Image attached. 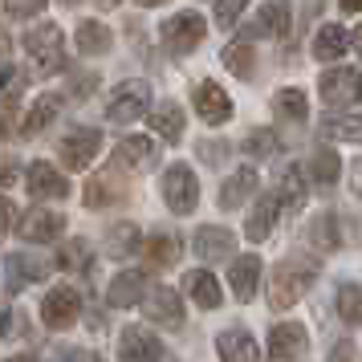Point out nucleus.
<instances>
[{"mask_svg":"<svg viewBox=\"0 0 362 362\" xmlns=\"http://www.w3.org/2000/svg\"><path fill=\"white\" fill-rule=\"evenodd\" d=\"M317 277H322L317 257H310V252H289V257H281V261L269 269V310L285 313L289 305H297V301L317 285Z\"/></svg>","mask_w":362,"mask_h":362,"instance_id":"nucleus-1","label":"nucleus"},{"mask_svg":"<svg viewBox=\"0 0 362 362\" xmlns=\"http://www.w3.org/2000/svg\"><path fill=\"white\" fill-rule=\"evenodd\" d=\"M151 110V86L131 78V82H118L106 98V122H118V127H131Z\"/></svg>","mask_w":362,"mask_h":362,"instance_id":"nucleus-2","label":"nucleus"},{"mask_svg":"<svg viewBox=\"0 0 362 362\" xmlns=\"http://www.w3.org/2000/svg\"><path fill=\"white\" fill-rule=\"evenodd\" d=\"M66 33H62V25H53V21H41L37 29L25 33V49L29 57L37 62L41 74H57V69H66Z\"/></svg>","mask_w":362,"mask_h":362,"instance_id":"nucleus-3","label":"nucleus"},{"mask_svg":"<svg viewBox=\"0 0 362 362\" xmlns=\"http://www.w3.org/2000/svg\"><path fill=\"white\" fill-rule=\"evenodd\" d=\"M159 192H163V204L175 216H192L199 204V180L187 163H171L159 180Z\"/></svg>","mask_w":362,"mask_h":362,"instance_id":"nucleus-4","label":"nucleus"},{"mask_svg":"<svg viewBox=\"0 0 362 362\" xmlns=\"http://www.w3.org/2000/svg\"><path fill=\"white\" fill-rule=\"evenodd\" d=\"M118 362H175V358L167 354L159 334H151L147 326H127L118 334Z\"/></svg>","mask_w":362,"mask_h":362,"instance_id":"nucleus-5","label":"nucleus"},{"mask_svg":"<svg viewBox=\"0 0 362 362\" xmlns=\"http://www.w3.org/2000/svg\"><path fill=\"white\" fill-rule=\"evenodd\" d=\"M208 33V25L199 13H175V17L163 25V49L171 57H187L192 49H199V41Z\"/></svg>","mask_w":362,"mask_h":362,"instance_id":"nucleus-6","label":"nucleus"},{"mask_svg":"<svg viewBox=\"0 0 362 362\" xmlns=\"http://www.w3.org/2000/svg\"><path fill=\"white\" fill-rule=\"evenodd\" d=\"M78 317H82V293L74 285H53L41 297V322L49 329H69Z\"/></svg>","mask_w":362,"mask_h":362,"instance_id":"nucleus-7","label":"nucleus"},{"mask_svg":"<svg viewBox=\"0 0 362 362\" xmlns=\"http://www.w3.org/2000/svg\"><path fill=\"white\" fill-rule=\"evenodd\" d=\"M102 151V131L94 127H74V131L57 143V159L69 167V171H86V167L98 159Z\"/></svg>","mask_w":362,"mask_h":362,"instance_id":"nucleus-8","label":"nucleus"},{"mask_svg":"<svg viewBox=\"0 0 362 362\" xmlns=\"http://www.w3.org/2000/svg\"><path fill=\"white\" fill-rule=\"evenodd\" d=\"M143 313H147V322H155V326H163V329H180L183 322H187V310H183L180 293H175L171 285L147 289V293H143Z\"/></svg>","mask_w":362,"mask_h":362,"instance_id":"nucleus-9","label":"nucleus"},{"mask_svg":"<svg viewBox=\"0 0 362 362\" xmlns=\"http://www.w3.org/2000/svg\"><path fill=\"white\" fill-rule=\"evenodd\" d=\"M310 334L301 322H277L269 329V362H305Z\"/></svg>","mask_w":362,"mask_h":362,"instance_id":"nucleus-10","label":"nucleus"},{"mask_svg":"<svg viewBox=\"0 0 362 362\" xmlns=\"http://www.w3.org/2000/svg\"><path fill=\"white\" fill-rule=\"evenodd\" d=\"M317 90H322V102L329 110L338 106H354L358 102V69L354 66H334L317 78Z\"/></svg>","mask_w":362,"mask_h":362,"instance_id":"nucleus-11","label":"nucleus"},{"mask_svg":"<svg viewBox=\"0 0 362 362\" xmlns=\"http://www.w3.org/2000/svg\"><path fill=\"white\" fill-rule=\"evenodd\" d=\"M17 232H21V240H29V245H53L66 232V216L37 204V208H29V212L21 216Z\"/></svg>","mask_w":362,"mask_h":362,"instance_id":"nucleus-12","label":"nucleus"},{"mask_svg":"<svg viewBox=\"0 0 362 362\" xmlns=\"http://www.w3.org/2000/svg\"><path fill=\"white\" fill-rule=\"evenodd\" d=\"M53 273V261L45 257H33V252H8V261H4V285L17 293L25 285H37V281H45Z\"/></svg>","mask_w":362,"mask_h":362,"instance_id":"nucleus-13","label":"nucleus"},{"mask_svg":"<svg viewBox=\"0 0 362 362\" xmlns=\"http://www.w3.org/2000/svg\"><path fill=\"white\" fill-rule=\"evenodd\" d=\"M25 187H29V196L41 199V204H45V199H66L69 196V180L53 163H45V159L29 163V171H25Z\"/></svg>","mask_w":362,"mask_h":362,"instance_id":"nucleus-14","label":"nucleus"},{"mask_svg":"<svg viewBox=\"0 0 362 362\" xmlns=\"http://www.w3.org/2000/svg\"><path fill=\"white\" fill-rule=\"evenodd\" d=\"M82 199H86V208H90V212L115 208V204L127 199V180H122L118 171H98V175H90V180H86Z\"/></svg>","mask_w":362,"mask_h":362,"instance_id":"nucleus-15","label":"nucleus"},{"mask_svg":"<svg viewBox=\"0 0 362 362\" xmlns=\"http://www.w3.org/2000/svg\"><path fill=\"white\" fill-rule=\"evenodd\" d=\"M216 354L220 362H261V346L245 326H228L216 334Z\"/></svg>","mask_w":362,"mask_h":362,"instance_id":"nucleus-16","label":"nucleus"},{"mask_svg":"<svg viewBox=\"0 0 362 362\" xmlns=\"http://www.w3.org/2000/svg\"><path fill=\"white\" fill-rule=\"evenodd\" d=\"M147 269H122L110 285H106V301L115 305V310H131V305H139L143 301V293H147Z\"/></svg>","mask_w":362,"mask_h":362,"instance_id":"nucleus-17","label":"nucleus"},{"mask_svg":"<svg viewBox=\"0 0 362 362\" xmlns=\"http://www.w3.org/2000/svg\"><path fill=\"white\" fill-rule=\"evenodd\" d=\"M192 102H196V115L204 118L208 127H224V122L232 118V98L216 82H199L196 94H192Z\"/></svg>","mask_w":362,"mask_h":362,"instance_id":"nucleus-18","label":"nucleus"},{"mask_svg":"<svg viewBox=\"0 0 362 362\" xmlns=\"http://www.w3.org/2000/svg\"><path fill=\"white\" fill-rule=\"evenodd\" d=\"M192 248H196V257H199L204 264H216V261H228V257H232L236 236H232L228 228H220V224H204V228L196 232Z\"/></svg>","mask_w":362,"mask_h":362,"instance_id":"nucleus-19","label":"nucleus"},{"mask_svg":"<svg viewBox=\"0 0 362 362\" xmlns=\"http://www.w3.org/2000/svg\"><path fill=\"white\" fill-rule=\"evenodd\" d=\"M261 273H264V264H261L257 252H245V257H236V261L228 264V285H232V293H236V301H252V297H257Z\"/></svg>","mask_w":362,"mask_h":362,"instance_id":"nucleus-20","label":"nucleus"},{"mask_svg":"<svg viewBox=\"0 0 362 362\" xmlns=\"http://www.w3.org/2000/svg\"><path fill=\"white\" fill-rule=\"evenodd\" d=\"M115 163L122 167V171H147V167H155V139H147V134H127V139H118Z\"/></svg>","mask_w":362,"mask_h":362,"instance_id":"nucleus-21","label":"nucleus"},{"mask_svg":"<svg viewBox=\"0 0 362 362\" xmlns=\"http://www.w3.org/2000/svg\"><path fill=\"white\" fill-rule=\"evenodd\" d=\"M277 220H281V204H277L273 192H264V196L252 204V212L245 216V236L252 245H261V240H269V232L277 228Z\"/></svg>","mask_w":362,"mask_h":362,"instance_id":"nucleus-22","label":"nucleus"},{"mask_svg":"<svg viewBox=\"0 0 362 362\" xmlns=\"http://www.w3.org/2000/svg\"><path fill=\"white\" fill-rule=\"evenodd\" d=\"M350 45H354V33L346 25H322L313 37V57L317 62H342Z\"/></svg>","mask_w":362,"mask_h":362,"instance_id":"nucleus-23","label":"nucleus"},{"mask_svg":"<svg viewBox=\"0 0 362 362\" xmlns=\"http://www.w3.org/2000/svg\"><path fill=\"white\" fill-rule=\"evenodd\" d=\"M180 257H183V240L175 232H155V236L143 240V261H147L151 269H171Z\"/></svg>","mask_w":362,"mask_h":362,"instance_id":"nucleus-24","label":"nucleus"},{"mask_svg":"<svg viewBox=\"0 0 362 362\" xmlns=\"http://www.w3.org/2000/svg\"><path fill=\"white\" fill-rule=\"evenodd\" d=\"M245 37H289V0H269Z\"/></svg>","mask_w":362,"mask_h":362,"instance_id":"nucleus-25","label":"nucleus"},{"mask_svg":"<svg viewBox=\"0 0 362 362\" xmlns=\"http://www.w3.org/2000/svg\"><path fill=\"white\" fill-rule=\"evenodd\" d=\"M257 187H261L257 171H252V167H236V175H228V180L220 183V208H224V212H236Z\"/></svg>","mask_w":362,"mask_h":362,"instance_id":"nucleus-26","label":"nucleus"},{"mask_svg":"<svg viewBox=\"0 0 362 362\" xmlns=\"http://www.w3.org/2000/svg\"><path fill=\"white\" fill-rule=\"evenodd\" d=\"M183 289H187V297L196 301L199 310H220V305H224L220 281H216L208 269H192V273H187V281H183Z\"/></svg>","mask_w":362,"mask_h":362,"instance_id":"nucleus-27","label":"nucleus"},{"mask_svg":"<svg viewBox=\"0 0 362 362\" xmlns=\"http://www.w3.org/2000/svg\"><path fill=\"white\" fill-rule=\"evenodd\" d=\"M57 115H62V98H57V94H41V98L29 106L25 122H21V139H37Z\"/></svg>","mask_w":362,"mask_h":362,"instance_id":"nucleus-28","label":"nucleus"},{"mask_svg":"<svg viewBox=\"0 0 362 362\" xmlns=\"http://www.w3.org/2000/svg\"><path fill=\"white\" fill-rule=\"evenodd\" d=\"M305 240H310L317 252H334V248H342V232H338V216L334 212H317L305 224Z\"/></svg>","mask_w":362,"mask_h":362,"instance_id":"nucleus-29","label":"nucleus"},{"mask_svg":"<svg viewBox=\"0 0 362 362\" xmlns=\"http://www.w3.org/2000/svg\"><path fill=\"white\" fill-rule=\"evenodd\" d=\"M273 196H277L281 208L301 212V204H305V196H310V180H305V171H301V167H285V175H281V183H277Z\"/></svg>","mask_w":362,"mask_h":362,"instance_id":"nucleus-30","label":"nucleus"},{"mask_svg":"<svg viewBox=\"0 0 362 362\" xmlns=\"http://www.w3.org/2000/svg\"><path fill=\"white\" fill-rule=\"evenodd\" d=\"M273 115H277L281 122H293V127H301V122L310 118L305 90H297V86H285V90H277V94H273Z\"/></svg>","mask_w":362,"mask_h":362,"instance_id":"nucleus-31","label":"nucleus"},{"mask_svg":"<svg viewBox=\"0 0 362 362\" xmlns=\"http://www.w3.org/2000/svg\"><path fill=\"white\" fill-rule=\"evenodd\" d=\"M74 49L82 53V57H98V53L110 49V29L102 25V21H82L78 29H74Z\"/></svg>","mask_w":362,"mask_h":362,"instance_id":"nucleus-32","label":"nucleus"},{"mask_svg":"<svg viewBox=\"0 0 362 362\" xmlns=\"http://www.w3.org/2000/svg\"><path fill=\"white\" fill-rule=\"evenodd\" d=\"M305 171H310L305 180H313L317 187H334L338 175H342V159H338V151L334 147H317L310 155V167H305Z\"/></svg>","mask_w":362,"mask_h":362,"instance_id":"nucleus-33","label":"nucleus"},{"mask_svg":"<svg viewBox=\"0 0 362 362\" xmlns=\"http://www.w3.org/2000/svg\"><path fill=\"white\" fill-rule=\"evenodd\" d=\"M147 115H151V127H155L159 139H167V143H180L183 139V106L180 102H163V106H155Z\"/></svg>","mask_w":362,"mask_h":362,"instance_id":"nucleus-34","label":"nucleus"},{"mask_svg":"<svg viewBox=\"0 0 362 362\" xmlns=\"http://www.w3.org/2000/svg\"><path fill=\"white\" fill-rule=\"evenodd\" d=\"M134 252H139V224L122 220V224H115V228L106 232V257L127 261V257H134Z\"/></svg>","mask_w":362,"mask_h":362,"instance_id":"nucleus-35","label":"nucleus"},{"mask_svg":"<svg viewBox=\"0 0 362 362\" xmlns=\"http://www.w3.org/2000/svg\"><path fill=\"white\" fill-rule=\"evenodd\" d=\"M322 134H326V139H338V143H358L362 122H358L354 110H350V115H334V110H329V115L322 118Z\"/></svg>","mask_w":362,"mask_h":362,"instance_id":"nucleus-36","label":"nucleus"},{"mask_svg":"<svg viewBox=\"0 0 362 362\" xmlns=\"http://www.w3.org/2000/svg\"><path fill=\"white\" fill-rule=\"evenodd\" d=\"M53 269H66V273H86V269H90V245H86L82 236L66 240V245L57 248V261H53Z\"/></svg>","mask_w":362,"mask_h":362,"instance_id":"nucleus-37","label":"nucleus"},{"mask_svg":"<svg viewBox=\"0 0 362 362\" xmlns=\"http://www.w3.org/2000/svg\"><path fill=\"white\" fill-rule=\"evenodd\" d=\"M220 62H224V69H228V74H236V78H252V74H257V66H252V62H257V57H252V49H248L245 41H232V45H224V53H220Z\"/></svg>","mask_w":362,"mask_h":362,"instance_id":"nucleus-38","label":"nucleus"},{"mask_svg":"<svg viewBox=\"0 0 362 362\" xmlns=\"http://www.w3.org/2000/svg\"><path fill=\"white\" fill-rule=\"evenodd\" d=\"M240 147H245L248 159H273V155L281 151V139L269 131V127H257V131L245 134V143H240Z\"/></svg>","mask_w":362,"mask_h":362,"instance_id":"nucleus-39","label":"nucleus"},{"mask_svg":"<svg viewBox=\"0 0 362 362\" xmlns=\"http://www.w3.org/2000/svg\"><path fill=\"white\" fill-rule=\"evenodd\" d=\"M338 317H342L346 326H358V285L354 281L338 285Z\"/></svg>","mask_w":362,"mask_h":362,"instance_id":"nucleus-40","label":"nucleus"},{"mask_svg":"<svg viewBox=\"0 0 362 362\" xmlns=\"http://www.w3.org/2000/svg\"><path fill=\"white\" fill-rule=\"evenodd\" d=\"M49 0H4V8H8V17H17V21H29L37 17L41 8H45Z\"/></svg>","mask_w":362,"mask_h":362,"instance_id":"nucleus-41","label":"nucleus"},{"mask_svg":"<svg viewBox=\"0 0 362 362\" xmlns=\"http://www.w3.org/2000/svg\"><path fill=\"white\" fill-rule=\"evenodd\" d=\"M248 8V0H216V21L228 29V25H236V17Z\"/></svg>","mask_w":362,"mask_h":362,"instance_id":"nucleus-42","label":"nucleus"},{"mask_svg":"<svg viewBox=\"0 0 362 362\" xmlns=\"http://www.w3.org/2000/svg\"><path fill=\"white\" fill-rule=\"evenodd\" d=\"M326 362H358V346H354V338H342V342H334V350H329Z\"/></svg>","mask_w":362,"mask_h":362,"instance_id":"nucleus-43","label":"nucleus"},{"mask_svg":"<svg viewBox=\"0 0 362 362\" xmlns=\"http://www.w3.org/2000/svg\"><path fill=\"white\" fill-rule=\"evenodd\" d=\"M57 358H62V362H102L98 354H94V350H86V346H62V350H57Z\"/></svg>","mask_w":362,"mask_h":362,"instance_id":"nucleus-44","label":"nucleus"},{"mask_svg":"<svg viewBox=\"0 0 362 362\" xmlns=\"http://www.w3.org/2000/svg\"><path fill=\"white\" fill-rule=\"evenodd\" d=\"M224 155H228V143H212V139H208V143H199V159H204V163H224Z\"/></svg>","mask_w":362,"mask_h":362,"instance_id":"nucleus-45","label":"nucleus"},{"mask_svg":"<svg viewBox=\"0 0 362 362\" xmlns=\"http://www.w3.org/2000/svg\"><path fill=\"white\" fill-rule=\"evenodd\" d=\"M13 224H17V208H13V199H8V196H0V240L8 236Z\"/></svg>","mask_w":362,"mask_h":362,"instance_id":"nucleus-46","label":"nucleus"},{"mask_svg":"<svg viewBox=\"0 0 362 362\" xmlns=\"http://www.w3.org/2000/svg\"><path fill=\"white\" fill-rule=\"evenodd\" d=\"M17 171H21V163L13 155H0V187H8V183L17 180Z\"/></svg>","mask_w":362,"mask_h":362,"instance_id":"nucleus-47","label":"nucleus"},{"mask_svg":"<svg viewBox=\"0 0 362 362\" xmlns=\"http://www.w3.org/2000/svg\"><path fill=\"white\" fill-rule=\"evenodd\" d=\"M90 90H94V78L86 74V78H78V82H74V98H90Z\"/></svg>","mask_w":362,"mask_h":362,"instance_id":"nucleus-48","label":"nucleus"},{"mask_svg":"<svg viewBox=\"0 0 362 362\" xmlns=\"http://www.w3.org/2000/svg\"><path fill=\"white\" fill-rule=\"evenodd\" d=\"M8 49H13V37H8V29H4V25H0V62H4V57H8Z\"/></svg>","mask_w":362,"mask_h":362,"instance_id":"nucleus-49","label":"nucleus"},{"mask_svg":"<svg viewBox=\"0 0 362 362\" xmlns=\"http://www.w3.org/2000/svg\"><path fill=\"white\" fill-rule=\"evenodd\" d=\"M4 362H45V358H37V354H13V358H4Z\"/></svg>","mask_w":362,"mask_h":362,"instance_id":"nucleus-50","label":"nucleus"},{"mask_svg":"<svg viewBox=\"0 0 362 362\" xmlns=\"http://www.w3.org/2000/svg\"><path fill=\"white\" fill-rule=\"evenodd\" d=\"M342 8L346 13H358V0H342Z\"/></svg>","mask_w":362,"mask_h":362,"instance_id":"nucleus-51","label":"nucleus"},{"mask_svg":"<svg viewBox=\"0 0 362 362\" xmlns=\"http://www.w3.org/2000/svg\"><path fill=\"white\" fill-rule=\"evenodd\" d=\"M8 78H13V69H0V90L8 86Z\"/></svg>","mask_w":362,"mask_h":362,"instance_id":"nucleus-52","label":"nucleus"},{"mask_svg":"<svg viewBox=\"0 0 362 362\" xmlns=\"http://www.w3.org/2000/svg\"><path fill=\"white\" fill-rule=\"evenodd\" d=\"M98 8H115V4H122V0H94Z\"/></svg>","mask_w":362,"mask_h":362,"instance_id":"nucleus-53","label":"nucleus"},{"mask_svg":"<svg viewBox=\"0 0 362 362\" xmlns=\"http://www.w3.org/2000/svg\"><path fill=\"white\" fill-rule=\"evenodd\" d=\"M139 4H143V8H159V4H163V0H139Z\"/></svg>","mask_w":362,"mask_h":362,"instance_id":"nucleus-54","label":"nucleus"},{"mask_svg":"<svg viewBox=\"0 0 362 362\" xmlns=\"http://www.w3.org/2000/svg\"><path fill=\"white\" fill-rule=\"evenodd\" d=\"M62 4H66V8H74V4H78V0H62Z\"/></svg>","mask_w":362,"mask_h":362,"instance_id":"nucleus-55","label":"nucleus"}]
</instances>
